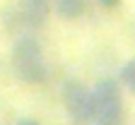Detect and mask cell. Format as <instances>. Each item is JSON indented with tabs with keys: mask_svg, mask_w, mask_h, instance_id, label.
Masks as SVG:
<instances>
[{
	"mask_svg": "<svg viewBox=\"0 0 135 125\" xmlns=\"http://www.w3.org/2000/svg\"><path fill=\"white\" fill-rule=\"evenodd\" d=\"M87 10V3L84 0H53V12L65 22L80 19Z\"/></svg>",
	"mask_w": 135,
	"mask_h": 125,
	"instance_id": "5b68a950",
	"label": "cell"
},
{
	"mask_svg": "<svg viewBox=\"0 0 135 125\" xmlns=\"http://www.w3.org/2000/svg\"><path fill=\"white\" fill-rule=\"evenodd\" d=\"M118 79H121V84H123L128 92L135 96V58H130V60H126V63L121 65Z\"/></svg>",
	"mask_w": 135,
	"mask_h": 125,
	"instance_id": "8992f818",
	"label": "cell"
},
{
	"mask_svg": "<svg viewBox=\"0 0 135 125\" xmlns=\"http://www.w3.org/2000/svg\"><path fill=\"white\" fill-rule=\"evenodd\" d=\"M12 67L27 84H44L48 79V65L41 43L34 36H22L12 46Z\"/></svg>",
	"mask_w": 135,
	"mask_h": 125,
	"instance_id": "6da1fadb",
	"label": "cell"
},
{
	"mask_svg": "<svg viewBox=\"0 0 135 125\" xmlns=\"http://www.w3.org/2000/svg\"><path fill=\"white\" fill-rule=\"evenodd\" d=\"M94 3L101 5V7H106V10H116V7H121L123 0H94Z\"/></svg>",
	"mask_w": 135,
	"mask_h": 125,
	"instance_id": "52a82bcc",
	"label": "cell"
},
{
	"mask_svg": "<svg viewBox=\"0 0 135 125\" xmlns=\"http://www.w3.org/2000/svg\"><path fill=\"white\" fill-rule=\"evenodd\" d=\"M51 0H22V22L24 27H34V29H39L46 24L48 19V14H51Z\"/></svg>",
	"mask_w": 135,
	"mask_h": 125,
	"instance_id": "277c9868",
	"label": "cell"
},
{
	"mask_svg": "<svg viewBox=\"0 0 135 125\" xmlns=\"http://www.w3.org/2000/svg\"><path fill=\"white\" fill-rule=\"evenodd\" d=\"M15 125H41V123H39V120H34V118H20Z\"/></svg>",
	"mask_w": 135,
	"mask_h": 125,
	"instance_id": "ba28073f",
	"label": "cell"
},
{
	"mask_svg": "<svg viewBox=\"0 0 135 125\" xmlns=\"http://www.w3.org/2000/svg\"><path fill=\"white\" fill-rule=\"evenodd\" d=\"M94 120L101 125H121L123 123V94L121 84L104 77L94 84Z\"/></svg>",
	"mask_w": 135,
	"mask_h": 125,
	"instance_id": "7a4b0ae2",
	"label": "cell"
},
{
	"mask_svg": "<svg viewBox=\"0 0 135 125\" xmlns=\"http://www.w3.org/2000/svg\"><path fill=\"white\" fill-rule=\"evenodd\" d=\"M97 125H101V123H97Z\"/></svg>",
	"mask_w": 135,
	"mask_h": 125,
	"instance_id": "9c48e42d",
	"label": "cell"
},
{
	"mask_svg": "<svg viewBox=\"0 0 135 125\" xmlns=\"http://www.w3.org/2000/svg\"><path fill=\"white\" fill-rule=\"evenodd\" d=\"M63 108L75 125H87L94 120V92L80 79H65L60 89Z\"/></svg>",
	"mask_w": 135,
	"mask_h": 125,
	"instance_id": "3957f363",
	"label": "cell"
}]
</instances>
